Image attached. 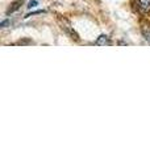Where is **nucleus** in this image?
I'll use <instances>...</instances> for the list:
<instances>
[{"label": "nucleus", "instance_id": "obj_8", "mask_svg": "<svg viewBox=\"0 0 150 158\" xmlns=\"http://www.w3.org/2000/svg\"><path fill=\"white\" fill-rule=\"evenodd\" d=\"M37 4H38L37 0H32V2H29V4H28V8H33V7H36Z\"/></svg>", "mask_w": 150, "mask_h": 158}, {"label": "nucleus", "instance_id": "obj_4", "mask_svg": "<svg viewBox=\"0 0 150 158\" xmlns=\"http://www.w3.org/2000/svg\"><path fill=\"white\" fill-rule=\"evenodd\" d=\"M23 3H24V0H15V2L11 4V7L8 8L7 15H11V13H13V12H16L17 9H20V8H21Z\"/></svg>", "mask_w": 150, "mask_h": 158}, {"label": "nucleus", "instance_id": "obj_5", "mask_svg": "<svg viewBox=\"0 0 150 158\" xmlns=\"http://www.w3.org/2000/svg\"><path fill=\"white\" fill-rule=\"evenodd\" d=\"M141 32H142V36H144V38L146 40V41L150 44V27H148V25H144V27L141 28Z\"/></svg>", "mask_w": 150, "mask_h": 158}, {"label": "nucleus", "instance_id": "obj_9", "mask_svg": "<svg viewBox=\"0 0 150 158\" xmlns=\"http://www.w3.org/2000/svg\"><path fill=\"white\" fill-rule=\"evenodd\" d=\"M20 45H25V44H32L31 40H23V41H19Z\"/></svg>", "mask_w": 150, "mask_h": 158}, {"label": "nucleus", "instance_id": "obj_1", "mask_svg": "<svg viewBox=\"0 0 150 158\" xmlns=\"http://www.w3.org/2000/svg\"><path fill=\"white\" fill-rule=\"evenodd\" d=\"M58 20H59V23H61V25H62V29H63V31L66 32V33H67L69 36L71 37L73 40H75V41H79V36H78V33L75 32L74 29L71 28V25L69 24L67 20H66V19H63V20H62V19H58Z\"/></svg>", "mask_w": 150, "mask_h": 158}, {"label": "nucleus", "instance_id": "obj_7", "mask_svg": "<svg viewBox=\"0 0 150 158\" xmlns=\"http://www.w3.org/2000/svg\"><path fill=\"white\" fill-rule=\"evenodd\" d=\"M9 24H11V21H9V20H3V21L0 23V27H2V28H6L7 25H9Z\"/></svg>", "mask_w": 150, "mask_h": 158}, {"label": "nucleus", "instance_id": "obj_3", "mask_svg": "<svg viewBox=\"0 0 150 158\" xmlns=\"http://www.w3.org/2000/svg\"><path fill=\"white\" fill-rule=\"evenodd\" d=\"M111 40H109L108 36H106V34H102V36H99L98 40L95 41V45H98V46H108V45H111Z\"/></svg>", "mask_w": 150, "mask_h": 158}, {"label": "nucleus", "instance_id": "obj_2", "mask_svg": "<svg viewBox=\"0 0 150 158\" xmlns=\"http://www.w3.org/2000/svg\"><path fill=\"white\" fill-rule=\"evenodd\" d=\"M136 8L140 13H150V0H136Z\"/></svg>", "mask_w": 150, "mask_h": 158}, {"label": "nucleus", "instance_id": "obj_6", "mask_svg": "<svg viewBox=\"0 0 150 158\" xmlns=\"http://www.w3.org/2000/svg\"><path fill=\"white\" fill-rule=\"evenodd\" d=\"M41 13H45V11L42 9H40V11H36V12H32V13H28L25 17H31V16H34V15H41Z\"/></svg>", "mask_w": 150, "mask_h": 158}]
</instances>
